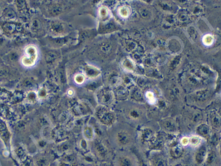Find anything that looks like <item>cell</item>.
<instances>
[{"mask_svg": "<svg viewBox=\"0 0 221 166\" xmlns=\"http://www.w3.org/2000/svg\"><path fill=\"white\" fill-rule=\"evenodd\" d=\"M75 80L76 81V83H83V81H84V78L81 76L78 78H77Z\"/></svg>", "mask_w": 221, "mask_h": 166, "instance_id": "8fae6325", "label": "cell"}, {"mask_svg": "<svg viewBox=\"0 0 221 166\" xmlns=\"http://www.w3.org/2000/svg\"><path fill=\"white\" fill-rule=\"evenodd\" d=\"M182 147L179 144H177L172 148L171 150V154L172 156L178 158L182 155L183 153Z\"/></svg>", "mask_w": 221, "mask_h": 166, "instance_id": "5b68a950", "label": "cell"}, {"mask_svg": "<svg viewBox=\"0 0 221 166\" xmlns=\"http://www.w3.org/2000/svg\"><path fill=\"white\" fill-rule=\"evenodd\" d=\"M215 154L214 152H210L209 154L208 158V159H208V160H207L208 162L209 163L213 162V161H214V159H215Z\"/></svg>", "mask_w": 221, "mask_h": 166, "instance_id": "9c48e42d", "label": "cell"}, {"mask_svg": "<svg viewBox=\"0 0 221 166\" xmlns=\"http://www.w3.org/2000/svg\"><path fill=\"white\" fill-rule=\"evenodd\" d=\"M108 138L112 148L118 149L129 146L132 141L129 131L119 123H116L110 128Z\"/></svg>", "mask_w": 221, "mask_h": 166, "instance_id": "6da1fadb", "label": "cell"}, {"mask_svg": "<svg viewBox=\"0 0 221 166\" xmlns=\"http://www.w3.org/2000/svg\"><path fill=\"white\" fill-rule=\"evenodd\" d=\"M164 125L166 129L172 131L175 129V124L172 121H166Z\"/></svg>", "mask_w": 221, "mask_h": 166, "instance_id": "52a82bcc", "label": "cell"}, {"mask_svg": "<svg viewBox=\"0 0 221 166\" xmlns=\"http://www.w3.org/2000/svg\"><path fill=\"white\" fill-rule=\"evenodd\" d=\"M37 57V51L36 48L33 47H30L28 50L27 49L26 51L25 56L23 59H25V62L28 59V60L30 61V65H32L35 62Z\"/></svg>", "mask_w": 221, "mask_h": 166, "instance_id": "3957f363", "label": "cell"}, {"mask_svg": "<svg viewBox=\"0 0 221 166\" xmlns=\"http://www.w3.org/2000/svg\"><path fill=\"white\" fill-rule=\"evenodd\" d=\"M220 118L218 115H215L212 119V123L214 126L219 127L220 125Z\"/></svg>", "mask_w": 221, "mask_h": 166, "instance_id": "ba28073f", "label": "cell"}, {"mask_svg": "<svg viewBox=\"0 0 221 166\" xmlns=\"http://www.w3.org/2000/svg\"><path fill=\"white\" fill-rule=\"evenodd\" d=\"M206 153V148L203 147L199 149L196 154V159L198 163H200L204 161Z\"/></svg>", "mask_w": 221, "mask_h": 166, "instance_id": "277c9868", "label": "cell"}, {"mask_svg": "<svg viewBox=\"0 0 221 166\" xmlns=\"http://www.w3.org/2000/svg\"><path fill=\"white\" fill-rule=\"evenodd\" d=\"M116 166H132V163L129 157L121 153H119L116 156L115 159Z\"/></svg>", "mask_w": 221, "mask_h": 166, "instance_id": "7a4b0ae2", "label": "cell"}, {"mask_svg": "<svg viewBox=\"0 0 221 166\" xmlns=\"http://www.w3.org/2000/svg\"><path fill=\"white\" fill-rule=\"evenodd\" d=\"M157 166H166V164L164 161L160 160L157 163Z\"/></svg>", "mask_w": 221, "mask_h": 166, "instance_id": "7c38bea8", "label": "cell"}, {"mask_svg": "<svg viewBox=\"0 0 221 166\" xmlns=\"http://www.w3.org/2000/svg\"></svg>", "mask_w": 221, "mask_h": 166, "instance_id": "4fadbf2b", "label": "cell"}, {"mask_svg": "<svg viewBox=\"0 0 221 166\" xmlns=\"http://www.w3.org/2000/svg\"><path fill=\"white\" fill-rule=\"evenodd\" d=\"M197 132L203 136H207L209 133V128L206 124H202L198 127Z\"/></svg>", "mask_w": 221, "mask_h": 166, "instance_id": "8992f818", "label": "cell"}, {"mask_svg": "<svg viewBox=\"0 0 221 166\" xmlns=\"http://www.w3.org/2000/svg\"><path fill=\"white\" fill-rule=\"evenodd\" d=\"M199 142V139L197 138V137H193L191 138L190 142H191V144H192L193 145H195V144H198Z\"/></svg>", "mask_w": 221, "mask_h": 166, "instance_id": "30bf717a", "label": "cell"}]
</instances>
